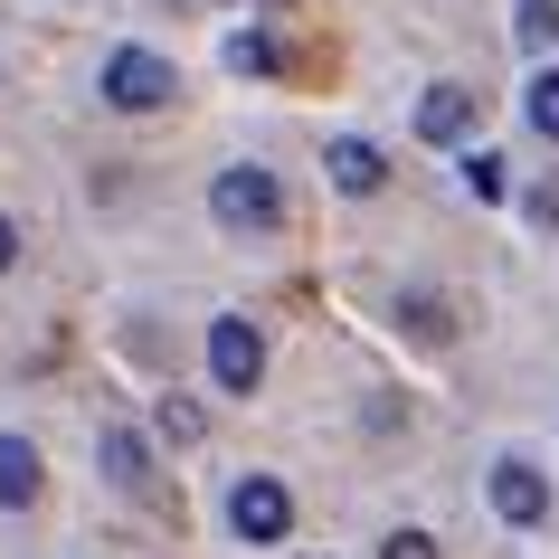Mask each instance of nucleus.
I'll return each instance as SVG.
<instances>
[{
  "label": "nucleus",
  "instance_id": "obj_1",
  "mask_svg": "<svg viewBox=\"0 0 559 559\" xmlns=\"http://www.w3.org/2000/svg\"><path fill=\"white\" fill-rule=\"evenodd\" d=\"M209 218L237 237H265V228H285V180L265 171V162H228V171L209 180Z\"/></svg>",
  "mask_w": 559,
  "mask_h": 559
},
{
  "label": "nucleus",
  "instance_id": "obj_2",
  "mask_svg": "<svg viewBox=\"0 0 559 559\" xmlns=\"http://www.w3.org/2000/svg\"><path fill=\"white\" fill-rule=\"evenodd\" d=\"M171 58H152V48H115L105 58V105H123V115H152V105H171Z\"/></svg>",
  "mask_w": 559,
  "mask_h": 559
},
{
  "label": "nucleus",
  "instance_id": "obj_3",
  "mask_svg": "<svg viewBox=\"0 0 559 559\" xmlns=\"http://www.w3.org/2000/svg\"><path fill=\"white\" fill-rule=\"evenodd\" d=\"M228 531L237 540H285V531H295V493H285L275 474H247L228 493Z\"/></svg>",
  "mask_w": 559,
  "mask_h": 559
},
{
  "label": "nucleus",
  "instance_id": "obj_4",
  "mask_svg": "<svg viewBox=\"0 0 559 559\" xmlns=\"http://www.w3.org/2000/svg\"><path fill=\"white\" fill-rule=\"evenodd\" d=\"M209 380L237 389V399L265 380V342H257V323H237V313H218V323H209Z\"/></svg>",
  "mask_w": 559,
  "mask_h": 559
},
{
  "label": "nucleus",
  "instance_id": "obj_5",
  "mask_svg": "<svg viewBox=\"0 0 559 559\" xmlns=\"http://www.w3.org/2000/svg\"><path fill=\"white\" fill-rule=\"evenodd\" d=\"M493 512H502L512 531L550 522V484H540V465H522V455H502V465H493Z\"/></svg>",
  "mask_w": 559,
  "mask_h": 559
},
{
  "label": "nucleus",
  "instance_id": "obj_6",
  "mask_svg": "<svg viewBox=\"0 0 559 559\" xmlns=\"http://www.w3.org/2000/svg\"><path fill=\"white\" fill-rule=\"evenodd\" d=\"M417 133L427 143H465L474 133V86H427L417 95Z\"/></svg>",
  "mask_w": 559,
  "mask_h": 559
},
{
  "label": "nucleus",
  "instance_id": "obj_7",
  "mask_svg": "<svg viewBox=\"0 0 559 559\" xmlns=\"http://www.w3.org/2000/svg\"><path fill=\"white\" fill-rule=\"evenodd\" d=\"M323 171H332V190H352V200H370L389 180V162H380V143H360V133H342V143L323 152Z\"/></svg>",
  "mask_w": 559,
  "mask_h": 559
},
{
  "label": "nucleus",
  "instance_id": "obj_8",
  "mask_svg": "<svg viewBox=\"0 0 559 559\" xmlns=\"http://www.w3.org/2000/svg\"><path fill=\"white\" fill-rule=\"evenodd\" d=\"M0 502H10V512L38 502V445L29 437H0Z\"/></svg>",
  "mask_w": 559,
  "mask_h": 559
},
{
  "label": "nucleus",
  "instance_id": "obj_9",
  "mask_svg": "<svg viewBox=\"0 0 559 559\" xmlns=\"http://www.w3.org/2000/svg\"><path fill=\"white\" fill-rule=\"evenodd\" d=\"M105 474H115L123 493H143V484H152V455H143L133 427H105Z\"/></svg>",
  "mask_w": 559,
  "mask_h": 559
},
{
  "label": "nucleus",
  "instance_id": "obj_10",
  "mask_svg": "<svg viewBox=\"0 0 559 559\" xmlns=\"http://www.w3.org/2000/svg\"><path fill=\"white\" fill-rule=\"evenodd\" d=\"M522 115H531V133H550V143H559V67H540V76H531Z\"/></svg>",
  "mask_w": 559,
  "mask_h": 559
},
{
  "label": "nucleus",
  "instance_id": "obj_11",
  "mask_svg": "<svg viewBox=\"0 0 559 559\" xmlns=\"http://www.w3.org/2000/svg\"><path fill=\"white\" fill-rule=\"evenodd\" d=\"M228 67H237V76H275L285 58H275V38H257V29H247V38H228Z\"/></svg>",
  "mask_w": 559,
  "mask_h": 559
},
{
  "label": "nucleus",
  "instance_id": "obj_12",
  "mask_svg": "<svg viewBox=\"0 0 559 559\" xmlns=\"http://www.w3.org/2000/svg\"><path fill=\"white\" fill-rule=\"evenodd\" d=\"M399 323H408L417 342H445V304L437 295H399Z\"/></svg>",
  "mask_w": 559,
  "mask_h": 559
},
{
  "label": "nucleus",
  "instance_id": "obj_13",
  "mask_svg": "<svg viewBox=\"0 0 559 559\" xmlns=\"http://www.w3.org/2000/svg\"><path fill=\"white\" fill-rule=\"evenodd\" d=\"M559 38V0H522V48H550Z\"/></svg>",
  "mask_w": 559,
  "mask_h": 559
},
{
  "label": "nucleus",
  "instance_id": "obj_14",
  "mask_svg": "<svg viewBox=\"0 0 559 559\" xmlns=\"http://www.w3.org/2000/svg\"><path fill=\"white\" fill-rule=\"evenodd\" d=\"M465 180H474V200H502V162L493 152H465Z\"/></svg>",
  "mask_w": 559,
  "mask_h": 559
},
{
  "label": "nucleus",
  "instance_id": "obj_15",
  "mask_svg": "<svg viewBox=\"0 0 559 559\" xmlns=\"http://www.w3.org/2000/svg\"><path fill=\"white\" fill-rule=\"evenodd\" d=\"M162 437H200V408L190 399H162Z\"/></svg>",
  "mask_w": 559,
  "mask_h": 559
},
{
  "label": "nucleus",
  "instance_id": "obj_16",
  "mask_svg": "<svg viewBox=\"0 0 559 559\" xmlns=\"http://www.w3.org/2000/svg\"><path fill=\"white\" fill-rule=\"evenodd\" d=\"M380 559H437V540H427V531H389Z\"/></svg>",
  "mask_w": 559,
  "mask_h": 559
},
{
  "label": "nucleus",
  "instance_id": "obj_17",
  "mask_svg": "<svg viewBox=\"0 0 559 559\" xmlns=\"http://www.w3.org/2000/svg\"><path fill=\"white\" fill-rule=\"evenodd\" d=\"M10 265H20V228H10V218H0V275H10Z\"/></svg>",
  "mask_w": 559,
  "mask_h": 559
}]
</instances>
